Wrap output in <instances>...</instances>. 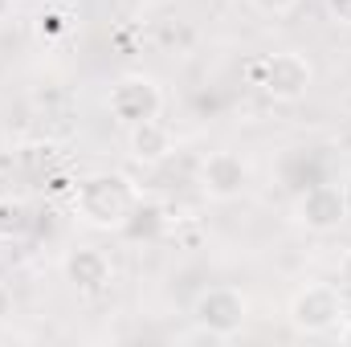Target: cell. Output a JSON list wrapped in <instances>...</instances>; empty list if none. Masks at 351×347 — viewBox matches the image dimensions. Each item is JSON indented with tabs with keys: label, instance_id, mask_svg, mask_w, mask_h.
<instances>
[{
	"label": "cell",
	"instance_id": "6da1fadb",
	"mask_svg": "<svg viewBox=\"0 0 351 347\" xmlns=\"http://www.w3.org/2000/svg\"><path fill=\"white\" fill-rule=\"evenodd\" d=\"M135 204H139V192L123 172H94L78 180V188H74V217L102 233L123 229L131 221Z\"/></svg>",
	"mask_w": 351,
	"mask_h": 347
},
{
	"label": "cell",
	"instance_id": "7a4b0ae2",
	"mask_svg": "<svg viewBox=\"0 0 351 347\" xmlns=\"http://www.w3.org/2000/svg\"><path fill=\"white\" fill-rule=\"evenodd\" d=\"M343 315V294L331 282H306L286 302V319L298 335H331Z\"/></svg>",
	"mask_w": 351,
	"mask_h": 347
},
{
	"label": "cell",
	"instance_id": "3957f363",
	"mask_svg": "<svg viewBox=\"0 0 351 347\" xmlns=\"http://www.w3.org/2000/svg\"><path fill=\"white\" fill-rule=\"evenodd\" d=\"M192 323L208 339H233L250 323V298L237 286H208L192 302Z\"/></svg>",
	"mask_w": 351,
	"mask_h": 347
},
{
	"label": "cell",
	"instance_id": "277c9868",
	"mask_svg": "<svg viewBox=\"0 0 351 347\" xmlns=\"http://www.w3.org/2000/svg\"><path fill=\"white\" fill-rule=\"evenodd\" d=\"M254 82L274 102H298L315 86V66L298 49H278V53H269L254 66Z\"/></svg>",
	"mask_w": 351,
	"mask_h": 347
},
{
	"label": "cell",
	"instance_id": "5b68a950",
	"mask_svg": "<svg viewBox=\"0 0 351 347\" xmlns=\"http://www.w3.org/2000/svg\"><path fill=\"white\" fill-rule=\"evenodd\" d=\"M351 217V200L343 184H306L294 200V221L311 233H335Z\"/></svg>",
	"mask_w": 351,
	"mask_h": 347
},
{
	"label": "cell",
	"instance_id": "8992f818",
	"mask_svg": "<svg viewBox=\"0 0 351 347\" xmlns=\"http://www.w3.org/2000/svg\"><path fill=\"white\" fill-rule=\"evenodd\" d=\"M110 119L123 123V127H135V123H147V119H160L164 110V90L152 74H123L114 86H110Z\"/></svg>",
	"mask_w": 351,
	"mask_h": 347
},
{
	"label": "cell",
	"instance_id": "52a82bcc",
	"mask_svg": "<svg viewBox=\"0 0 351 347\" xmlns=\"http://www.w3.org/2000/svg\"><path fill=\"white\" fill-rule=\"evenodd\" d=\"M250 188V168L237 152H208L200 160V192L217 204H229L237 196H245Z\"/></svg>",
	"mask_w": 351,
	"mask_h": 347
},
{
	"label": "cell",
	"instance_id": "ba28073f",
	"mask_svg": "<svg viewBox=\"0 0 351 347\" xmlns=\"http://www.w3.org/2000/svg\"><path fill=\"white\" fill-rule=\"evenodd\" d=\"M62 274H66V282L74 286V290H82V294H98V290H106L110 286V258L102 254V250H94V246H78V250H70L66 261H62Z\"/></svg>",
	"mask_w": 351,
	"mask_h": 347
},
{
	"label": "cell",
	"instance_id": "9c48e42d",
	"mask_svg": "<svg viewBox=\"0 0 351 347\" xmlns=\"http://www.w3.org/2000/svg\"><path fill=\"white\" fill-rule=\"evenodd\" d=\"M172 131L160 123V119H147V123H135V127H127V152H131V160H139V164H160V160H168L172 156Z\"/></svg>",
	"mask_w": 351,
	"mask_h": 347
},
{
	"label": "cell",
	"instance_id": "30bf717a",
	"mask_svg": "<svg viewBox=\"0 0 351 347\" xmlns=\"http://www.w3.org/2000/svg\"><path fill=\"white\" fill-rule=\"evenodd\" d=\"M66 29H70V12L66 8H41L37 12V41L41 45H53Z\"/></svg>",
	"mask_w": 351,
	"mask_h": 347
},
{
	"label": "cell",
	"instance_id": "8fae6325",
	"mask_svg": "<svg viewBox=\"0 0 351 347\" xmlns=\"http://www.w3.org/2000/svg\"><path fill=\"white\" fill-rule=\"evenodd\" d=\"M29 225V208L12 196H0V237H16Z\"/></svg>",
	"mask_w": 351,
	"mask_h": 347
},
{
	"label": "cell",
	"instance_id": "7c38bea8",
	"mask_svg": "<svg viewBox=\"0 0 351 347\" xmlns=\"http://www.w3.org/2000/svg\"><path fill=\"white\" fill-rule=\"evenodd\" d=\"M323 12H327V21H331V25L351 29V0H323Z\"/></svg>",
	"mask_w": 351,
	"mask_h": 347
},
{
	"label": "cell",
	"instance_id": "4fadbf2b",
	"mask_svg": "<svg viewBox=\"0 0 351 347\" xmlns=\"http://www.w3.org/2000/svg\"><path fill=\"white\" fill-rule=\"evenodd\" d=\"M250 4H254L262 16H274V21H278V16H290V12L298 8V0H250Z\"/></svg>",
	"mask_w": 351,
	"mask_h": 347
},
{
	"label": "cell",
	"instance_id": "5bb4252c",
	"mask_svg": "<svg viewBox=\"0 0 351 347\" xmlns=\"http://www.w3.org/2000/svg\"><path fill=\"white\" fill-rule=\"evenodd\" d=\"M8 315H12V290L0 282V327L8 323Z\"/></svg>",
	"mask_w": 351,
	"mask_h": 347
},
{
	"label": "cell",
	"instance_id": "9a60e30c",
	"mask_svg": "<svg viewBox=\"0 0 351 347\" xmlns=\"http://www.w3.org/2000/svg\"><path fill=\"white\" fill-rule=\"evenodd\" d=\"M331 335H335L343 347H351V315H343V319H339V327H335Z\"/></svg>",
	"mask_w": 351,
	"mask_h": 347
},
{
	"label": "cell",
	"instance_id": "2e32d148",
	"mask_svg": "<svg viewBox=\"0 0 351 347\" xmlns=\"http://www.w3.org/2000/svg\"><path fill=\"white\" fill-rule=\"evenodd\" d=\"M339 286H343V290H351V250L343 254V261H339Z\"/></svg>",
	"mask_w": 351,
	"mask_h": 347
},
{
	"label": "cell",
	"instance_id": "e0dca14e",
	"mask_svg": "<svg viewBox=\"0 0 351 347\" xmlns=\"http://www.w3.org/2000/svg\"><path fill=\"white\" fill-rule=\"evenodd\" d=\"M8 16H12V0H0V25H4Z\"/></svg>",
	"mask_w": 351,
	"mask_h": 347
},
{
	"label": "cell",
	"instance_id": "ac0fdd59",
	"mask_svg": "<svg viewBox=\"0 0 351 347\" xmlns=\"http://www.w3.org/2000/svg\"><path fill=\"white\" fill-rule=\"evenodd\" d=\"M147 8H164V4H172V0H143Z\"/></svg>",
	"mask_w": 351,
	"mask_h": 347
}]
</instances>
